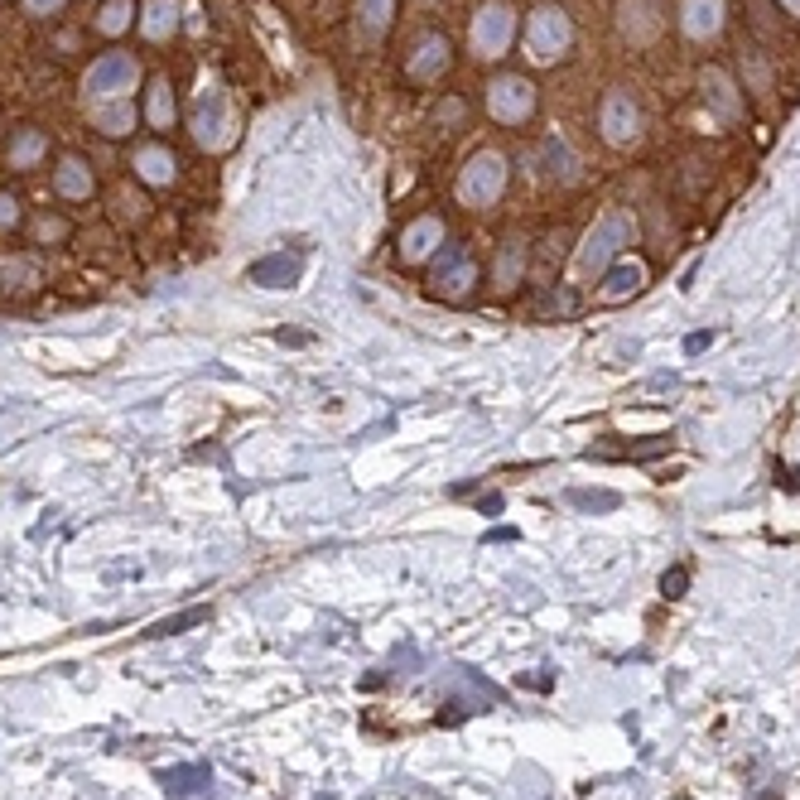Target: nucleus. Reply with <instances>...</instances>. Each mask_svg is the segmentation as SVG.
<instances>
[{
  "instance_id": "nucleus-2",
  "label": "nucleus",
  "mask_w": 800,
  "mask_h": 800,
  "mask_svg": "<svg viewBox=\"0 0 800 800\" xmlns=\"http://www.w3.org/2000/svg\"><path fill=\"white\" fill-rule=\"evenodd\" d=\"M501 184H507V160H501V154H492V150H483V154L468 164V170H463L458 193H463V203L487 207V203H497Z\"/></svg>"
},
{
  "instance_id": "nucleus-29",
  "label": "nucleus",
  "mask_w": 800,
  "mask_h": 800,
  "mask_svg": "<svg viewBox=\"0 0 800 800\" xmlns=\"http://www.w3.org/2000/svg\"><path fill=\"white\" fill-rule=\"evenodd\" d=\"M10 217H15V203H10V198H0V227H5Z\"/></svg>"
},
{
  "instance_id": "nucleus-20",
  "label": "nucleus",
  "mask_w": 800,
  "mask_h": 800,
  "mask_svg": "<svg viewBox=\"0 0 800 800\" xmlns=\"http://www.w3.org/2000/svg\"><path fill=\"white\" fill-rule=\"evenodd\" d=\"M131 116H135V111L125 106V102H121V106H102V111H97V121H102V125H106L111 135H121L125 125H131Z\"/></svg>"
},
{
  "instance_id": "nucleus-26",
  "label": "nucleus",
  "mask_w": 800,
  "mask_h": 800,
  "mask_svg": "<svg viewBox=\"0 0 800 800\" xmlns=\"http://www.w3.org/2000/svg\"><path fill=\"white\" fill-rule=\"evenodd\" d=\"M511 271L521 275V251H507V256H501V280H511Z\"/></svg>"
},
{
  "instance_id": "nucleus-9",
  "label": "nucleus",
  "mask_w": 800,
  "mask_h": 800,
  "mask_svg": "<svg viewBox=\"0 0 800 800\" xmlns=\"http://www.w3.org/2000/svg\"><path fill=\"white\" fill-rule=\"evenodd\" d=\"M641 280H647L641 261H617L612 271L602 275V299H627V294L641 290Z\"/></svg>"
},
{
  "instance_id": "nucleus-8",
  "label": "nucleus",
  "mask_w": 800,
  "mask_h": 800,
  "mask_svg": "<svg viewBox=\"0 0 800 800\" xmlns=\"http://www.w3.org/2000/svg\"><path fill=\"white\" fill-rule=\"evenodd\" d=\"M723 24V0H685V34L709 39Z\"/></svg>"
},
{
  "instance_id": "nucleus-28",
  "label": "nucleus",
  "mask_w": 800,
  "mask_h": 800,
  "mask_svg": "<svg viewBox=\"0 0 800 800\" xmlns=\"http://www.w3.org/2000/svg\"><path fill=\"white\" fill-rule=\"evenodd\" d=\"M709 347V333H690V338H685V353H704Z\"/></svg>"
},
{
  "instance_id": "nucleus-7",
  "label": "nucleus",
  "mask_w": 800,
  "mask_h": 800,
  "mask_svg": "<svg viewBox=\"0 0 800 800\" xmlns=\"http://www.w3.org/2000/svg\"><path fill=\"white\" fill-rule=\"evenodd\" d=\"M468 285H473V265L463 261V251H444V261L434 265V290L448 294V299H458Z\"/></svg>"
},
{
  "instance_id": "nucleus-5",
  "label": "nucleus",
  "mask_w": 800,
  "mask_h": 800,
  "mask_svg": "<svg viewBox=\"0 0 800 800\" xmlns=\"http://www.w3.org/2000/svg\"><path fill=\"white\" fill-rule=\"evenodd\" d=\"M602 135H608L612 145H627V140H637V106H631V97L612 92L608 102H602Z\"/></svg>"
},
{
  "instance_id": "nucleus-23",
  "label": "nucleus",
  "mask_w": 800,
  "mask_h": 800,
  "mask_svg": "<svg viewBox=\"0 0 800 800\" xmlns=\"http://www.w3.org/2000/svg\"><path fill=\"white\" fill-rule=\"evenodd\" d=\"M59 189H63V193H87V174H82V164H78V160H68V164H63Z\"/></svg>"
},
{
  "instance_id": "nucleus-13",
  "label": "nucleus",
  "mask_w": 800,
  "mask_h": 800,
  "mask_svg": "<svg viewBox=\"0 0 800 800\" xmlns=\"http://www.w3.org/2000/svg\"><path fill=\"white\" fill-rule=\"evenodd\" d=\"M140 174H145L150 184H170V179H174V154H164V150H140Z\"/></svg>"
},
{
  "instance_id": "nucleus-25",
  "label": "nucleus",
  "mask_w": 800,
  "mask_h": 800,
  "mask_svg": "<svg viewBox=\"0 0 800 800\" xmlns=\"http://www.w3.org/2000/svg\"><path fill=\"white\" fill-rule=\"evenodd\" d=\"M661 448H631V458H651ZM588 458H627V448H588Z\"/></svg>"
},
{
  "instance_id": "nucleus-31",
  "label": "nucleus",
  "mask_w": 800,
  "mask_h": 800,
  "mask_svg": "<svg viewBox=\"0 0 800 800\" xmlns=\"http://www.w3.org/2000/svg\"><path fill=\"white\" fill-rule=\"evenodd\" d=\"M786 5H791V10H795V15H800V0H786Z\"/></svg>"
},
{
  "instance_id": "nucleus-4",
  "label": "nucleus",
  "mask_w": 800,
  "mask_h": 800,
  "mask_svg": "<svg viewBox=\"0 0 800 800\" xmlns=\"http://www.w3.org/2000/svg\"><path fill=\"white\" fill-rule=\"evenodd\" d=\"M487 111H492L497 121H526L530 111H536V92H530V82L526 78H497L492 82V92H487Z\"/></svg>"
},
{
  "instance_id": "nucleus-14",
  "label": "nucleus",
  "mask_w": 800,
  "mask_h": 800,
  "mask_svg": "<svg viewBox=\"0 0 800 800\" xmlns=\"http://www.w3.org/2000/svg\"><path fill=\"white\" fill-rule=\"evenodd\" d=\"M294 275H299V261H285V256H271V261H261L256 271H251V280H256V285H271V280L290 285Z\"/></svg>"
},
{
  "instance_id": "nucleus-27",
  "label": "nucleus",
  "mask_w": 800,
  "mask_h": 800,
  "mask_svg": "<svg viewBox=\"0 0 800 800\" xmlns=\"http://www.w3.org/2000/svg\"><path fill=\"white\" fill-rule=\"evenodd\" d=\"M34 154H39V135H24L20 150H15V160H34Z\"/></svg>"
},
{
  "instance_id": "nucleus-1",
  "label": "nucleus",
  "mask_w": 800,
  "mask_h": 800,
  "mask_svg": "<svg viewBox=\"0 0 800 800\" xmlns=\"http://www.w3.org/2000/svg\"><path fill=\"white\" fill-rule=\"evenodd\" d=\"M569 44H574V30H569L565 10H536V15H530V24H526V53L536 63H555Z\"/></svg>"
},
{
  "instance_id": "nucleus-6",
  "label": "nucleus",
  "mask_w": 800,
  "mask_h": 800,
  "mask_svg": "<svg viewBox=\"0 0 800 800\" xmlns=\"http://www.w3.org/2000/svg\"><path fill=\"white\" fill-rule=\"evenodd\" d=\"M87 87L97 97H121V92H131L135 87V63L131 59H106V63H97V73L87 78Z\"/></svg>"
},
{
  "instance_id": "nucleus-3",
  "label": "nucleus",
  "mask_w": 800,
  "mask_h": 800,
  "mask_svg": "<svg viewBox=\"0 0 800 800\" xmlns=\"http://www.w3.org/2000/svg\"><path fill=\"white\" fill-rule=\"evenodd\" d=\"M511 39H516V15H511L507 5H487L483 15L473 20V49H477V59H501Z\"/></svg>"
},
{
  "instance_id": "nucleus-22",
  "label": "nucleus",
  "mask_w": 800,
  "mask_h": 800,
  "mask_svg": "<svg viewBox=\"0 0 800 800\" xmlns=\"http://www.w3.org/2000/svg\"><path fill=\"white\" fill-rule=\"evenodd\" d=\"M174 116V102H170V87H164V82H154V97H150V121L154 125H164Z\"/></svg>"
},
{
  "instance_id": "nucleus-21",
  "label": "nucleus",
  "mask_w": 800,
  "mask_h": 800,
  "mask_svg": "<svg viewBox=\"0 0 800 800\" xmlns=\"http://www.w3.org/2000/svg\"><path fill=\"white\" fill-rule=\"evenodd\" d=\"M160 781H164V786H174V795H184V791H193L189 781H207V767H189V771H164Z\"/></svg>"
},
{
  "instance_id": "nucleus-19",
  "label": "nucleus",
  "mask_w": 800,
  "mask_h": 800,
  "mask_svg": "<svg viewBox=\"0 0 800 800\" xmlns=\"http://www.w3.org/2000/svg\"><path fill=\"white\" fill-rule=\"evenodd\" d=\"M170 24H174V0H154V5H150V20H145V30H150L154 39H160L164 30H170Z\"/></svg>"
},
{
  "instance_id": "nucleus-11",
  "label": "nucleus",
  "mask_w": 800,
  "mask_h": 800,
  "mask_svg": "<svg viewBox=\"0 0 800 800\" xmlns=\"http://www.w3.org/2000/svg\"><path fill=\"white\" fill-rule=\"evenodd\" d=\"M439 236H444V232H439V222H434V217L415 222V227L405 232V242H400V256H405V261H425L429 251L439 246Z\"/></svg>"
},
{
  "instance_id": "nucleus-15",
  "label": "nucleus",
  "mask_w": 800,
  "mask_h": 800,
  "mask_svg": "<svg viewBox=\"0 0 800 800\" xmlns=\"http://www.w3.org/2000/svg\"><path fill=\"white\" fill-rule=\"evenodd\" d=\"M391 15V0H362V39H382Z\"/></svg>"
},
{
  "instance_id": "nucleus-30",
  "label": "nucleus",
  "mask_w": 800,
  "mask_h": 800,
  "mask_svg": "<svg viewBox=\"0 0 800 800\" xmlns=\"http://www.w3.org/2000/svg\"><path fill=\"white\" fill-rule=\"evenodd\" d=\"M30 10H59V0H24Z\"/></svg>"
},
{
  "instance_id": "nucleus-18",
  "label": "nucleus",
  "mask_w": 800,
  "mask_h": 800,
  "mask_svg": "<svg viewBox=\"0 0 800 800\" xmlns=\"http://www.w3.org/2000/svg\"><path fill=\"white\" fill-rule=\"evenodd\" d=\"M131 15H135V10H131V0H111V5H106V15H102V30H106V34H121L125 24H131Z\"/></svg>"
},
{
  "instance_id": "nucleus-17",
  "label": "nucleus",
  "mask_w": 800,
  "mask_h": 800,
  "mask_svg": "<svg viewBox=\"0 0 800 800\" xmlns=\"http://www.w3.org/2000/svg\"><path fill=\"white\" fill-rule=\"evenodd\" d=\"M569 501H574V507H584V511H612L617 507V492H588V487H574Z\"/></svg>"
},
{
  "instance_id": "nucleus-12",
  "label": "nucleus",
  "mask_w": 800,
  "mask_h": 800,
  "mask_svg": "<svg viewBox=\"0 0 800 800\" xmlns=\"http://www.w3.org/2000/svg\"><path fill=\"white\" fill-rule=\"evenodd\" d=\"M617 236H627V222L622 217H612V222H602V232L598 236H588V251H584V265H602L608 261V251Z\"/></svg>"
},
{
  "instance_id": "nucleus-24",
  "label": "nucleus",
  "mask_w": 800,
  "mask_h": 800,
  "mask_svg": "<svg viewBox=\"0 0 800 800\" xmlns=\"http://www.w3.org/2000/svg\"><path fill=\"white\" fill-rule=\"evenodd\" d=\"M685 584H690V569L680 565V569H670L666 579H661V593H666V598H680V593H685Z\"/></svg>"
},
{
  "instance_id": "nucleus-16",
  "label": "nucleus",
  "mask_w": 800,
  "mask_h": 800,
  "mask_svg": "<svg viewBox=\"0 0 800 800\" xmlns=\"http://www.w3.org/2000/svg\"><path fill=\"white\" fill-rule=\"evenodd\" d=\"M207 622V608H189V612H174V617H164V622H154L150 627V637H174V631H184V627H198Z\"/></svg>"
},
{
  "instance_id": "nucleus-10",
  "label": "nucleus",
  "mask_w": 800,
  "mask_h": 800,
  "mask_svg": "<svg viewBox=\"0 0 800 800\" xmlns=\"http://www.w3.org/2000/svg\"><path fill=\"white\" fill-rule=\"evenodd\" d=\"M448 68V44L444 39H425L419 44V59H410V78L415 82H434Z\"/></svg>"
}]
</instances>
